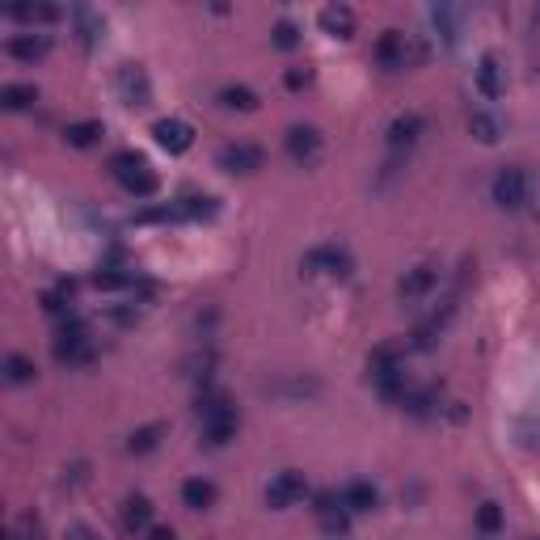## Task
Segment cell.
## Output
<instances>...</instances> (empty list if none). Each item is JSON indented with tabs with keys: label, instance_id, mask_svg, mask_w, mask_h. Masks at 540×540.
I'll return each instance as SVG.
<instances>
[{
	"label": "cell",
	"instance_id": "ac0fdd59",
	"mask_svg": "<svg viewBox=\"0 0 540 540\" xmlns=\"http://www.w3.org/2000/svg\"><path fill=\"white\" fill-rule=\"evenodd\" d=\"M4 51L13 59H22V64H39L51 51V39L47 34H13V39L4 42Z\"/></svg>",
	"mask_w": 540,
	"mask_h": 540
},
{
	"label": "cell",
	"instance_id": "8fae6325",
	"mask_svg": "<svg viewBox=\"0 0 540 540\" xmlns=\"http://www.w3.org/2000/svg\"><path fill=\"white\" fill-rule=\"evenodd\" d=\"M422 131H427V119L418 111L397 114V119L388 123V148H393V153H410L418 139H422Z\"/></svg>",
	"mask_w": 540,
	"mask_h": 540
},
{
	"label": "cell",
	"instance_id": "5b68a950",
	"mask_svg": "<svg viewBox=\"0 0 540 540\" xmlns=\"http://www.w3.org/2000/svg\"><path fill=\"white\" fill-rule=\"evenodd\" d=\"M114 93L123 106H148L153 102V84H148V72L139 68V64H123V68L114 72Z\"/></svg>",
	"mask_w": 540,
	"mask_h": 540
},
{
	"label": "cell",
	"instance_id": "ffe728a7",
	"mask_svg": "<svg viewBox=\"0 0 540 540\" xmlns=\"http://www.w3.org/2000/svg\"><path fill=\"white\" fill-rule=\"evenodd\" d=\"M169 435L165 422H148V427H136L131 435H127V452L131 456H148V452H156L161 447V439Z\"/></svg>",
	"mask_w": 540,
	"mask_h": 540
},
{
	"label": "cell",
	"instance_id": "484cf974",
	"mask_svg": "<svg viewBox=\"0 0 540 540\" xmlns=\"http://www.w3.org/2000/svg\"><path fill=\"white\" fill-rule=\"evenodd\" d=\"M173 203H178L181 220H211L216 216V199H208V194H181Z\"/></svg>",
	"mask_w": 540,
	"mask_h": 540
},
{
	"label": "cell",
	"instance_id": "74e56055",
	"mask_svg": "<svg viewBox=\"0 0 540 540\" xmlns=\"http://www.w3.org/2000/svg\"><path fill=\"white\" fill-rule=\"evenodd\" d=\"M148 540H178V532H173V527H153Z\"/></svg>",
	"mask_w": 540,
	"mask_h": 540
},
{
	"label": "cell",
	"instance_id": "d6986e66",
	"mask_svg": "<svg viewBox=\"0 0 540 540\" xmlns=\"http://www.w3.org/2000/svg\"><path fill=\"white\" fill-rule=\"evenodd\" d=\"M342 507H347L350 515H363V511H376L380 507V494H376V485L372 482H350V485H342Z\"/></svg>",
	"mask_w": 540,
	"mask_h": 540
},
{
	"label": "cell",
	"instance_id": "7c38bea8",
	"mask_svg": "<svg viewBox=\"0 0 540 540\" xmlns=\"http://www.w3.org/2000/svg\"><path fill=\"white\" fill-rule=\"evenodd\" d=\"M477 93H482L485 102H499V97L507 93V68L499 64L494 51H485V56L477 59Z\"/></svg>",
	"mask_w": 540,
	"mask_h": 540
},
{
	"label": "cell",
	"instance_id": "2e32d148",
	"mask_svg": "<svg viewBox=\"0 0 540 540\" xmlns=\"http://www.w3.org/2000/svg\"><path fill=\"white\" fill-rule=\"evenodd\" d=\"M283 144H288V156H291V161H300V165H305V161H313V156L321 153V131H317V127H305V123H300V127H291Z\"/></svg>",
	"mask_w": 540,
	"mask_h": 540
},
{
	"label": "cell",
	"instance_id": "9a60e30c",
	"mask_svg": "<svg viewBox=\"0 0 540 540\" xmlns=\"http://www.w3.org/2000/svg\"><path fill=\"white\" fill-rule=\"evenodd\" d=\"M439 288V270L435 266H414V270H405L397 291H402V300H422L430 291Z\"/></svg>",
	"mask_w": 540,
	"mask_h": 540
},
{
	"label": "cell",
	"instance_id": "ba28073f",
	"mask_svg": "<svg viewBox=\"0 0 540 540\" xmlns=\"http://www.w3.org/2000/svg\"><path fill=\"white\" fill-rule=\"evenodd\" d=\"M313 515H317L321 532H330V536H347L350 532V511L342 507V499H338L333 490H325V494L313 499Z\"/></svg>",
	"mask_w": 540,
	"mask_h": 540
},
{
	"label": "cell",
	"instance_id": "4fadbf2b",
	"mask_svg": "<svg viewBox=\"0 0 540 540\" xmlns=\"http://www.w3.org/2000/svg\"><path fill=\"white\" fill-rule=\"evenodd\" d=\"M376 64L388 72L410 64V39H405L402 30H385V34H380V42H376Z\"/></svg>",
	"mask_w": 540,
	"mask_h": 540
},
{
	"label": "cell",
	"instance_id": "6da1fadb",
	"mask_svg": "<svg viewBox=\"0 0 540 540\" xmlns=\"http://www.w3.org/2000/svg\"><path fill=\"white\" fill-rule=\"evenodd\" d=\"M194 414H199V427H203V444H208V447H224V444H228V439L236 435V427H241V418H236V405L228 402L224 393H216V388H208V393L199 397Z\"/></svg>",
	"mask_w": 540,
	"mask_h": 540
},
{
	"label": "cell",
	"instance_id": "cb8c5ba5",
	"mask_svg": "<svg viewBox=\"0 0 540 540\" xmlns=\"http://www.w3.org/2000/svg\"><path fill=\"white\" fill-rule=\"evenodd\" d=\"M216 102H220L224 111H241V114L258 111V93H253L250 84H224L220 93H216Z\"/></svg>",
	"mask_w": 540,
	"mask_h": 540
},
{
	"label": "cell",
	"instance_id": "7402d4cb",
	"mask_svg": "<svg viewBox=\"0 0 540 540\" xmlns=\"http://www.w3.org/2000/svg\"><path fill=\"white\" fill-rule=\"evenodd\" d=\"M0 372H4V380H9V385H34L39 367H34V359H30V355H22V350H9V355H4V363H0Z\"/></svg>",
	"mask_w": 540,
	"mask_h": 540
},
{
	"label": "cell",
	"instance_id": "1f68e13d",
	"mask_svg": "<svg viewBox=\"0 0 540 540\" xmlns=\"http://www.w3.org/2000/svg\"><path fill=\"white\" fill-rule=\"evenodd\" d=\"M469 131H473V139H482V144H499L502 123L494 119V114L477 111V114H469Z\"/></svg>",
	"mask_w": 540,
	"mask_h": 540
},
{
	"label": "cell",
	"instance_id": "8992f818",
	"mask_svg": "<svg viewBox=\"0 0 540 540\" xmlns=\"http://www.w3.org/2000/svg\"><path fill=\"white\" fill-rule=\"evenodd\" d=\"M305 494H308V482H305V473H296V469L275 473L270 485H266V502H270L275 511H288L296 502H305Z\"/></svg>",
	"mask_w": 540,
	"mask_h": 540
},
{
	"label": "cell",
	"instance_id": "4316f807",
	"mask_svg": "<svg viewBox=\"0 0 540 540\" xmlns=\"http://www.w3.org/2000/svg\"><path fill=\"white\" fill-rule=\"evenodd\" d=\"M93 288L97 291H127V288H136V275H131V270H119V266H97Z\"/></svg>",
	"mask_w": 540,
	"mask_h": 540
},
{
	"label": "cell",
	"instance_id": "836d02e7",
	"mask_svg": "<svg viewBox=\"0 0 540 540\" xmlns=\"http://www.w3.org/2000/svg\"><path fill=\"white\" fill-rule=\"evenodd\" d=\"M430 17H435V26H439V34H444L447 42H456V9H447V4H435L430 9Z\"/></svg>",
	"mask_w": 540,
	"mask_h": 540
},
{
	"label": "cell",
	"instance_id": "44dd1931",
	"mask_svg": "<svg viewBox=\"0 0 540 540\" xmlns=\"http://www.w3.org/2000/svg\"><path fill=\"white\" fill-rule=\"evenodd\" d=\"M123 527L127 532H153V502L144 494H131L123 502Z\"/></svg>",
	"mask_w": 540,
	"mask_h": 540
},
{
	"label": "cell",
	"instance_id": "30bf717a",
	"mask_svg": "<svg viewBox=\"0 0 540 540\" xmlns=\"http://www.w3.org/2000/svg\"><path fill=\"white\" fill-rule=\"evenodd\" d=\"M153 136H156V144H161L169 156H181V153H190L194 127L186 123V119H156V123H153Z\"/></svg>",
	"mask_w": 540,
	"mask_h": 540
},
{
	"label": "cell",
	"instance_id": "4dcf8cb0",
	"mask_svg": "<svg viewBox=\"0 0 540 540\" xmlns=\"http://www.w3.org/2000/svg\"><path fill=\"white\" fill-rule=\"evenodd\" d=\"M402 405H405V410H410L414 418L435 414V405H439V388H410Z\"/></svg>",
	"mask_w": 540,
	"mask_h": 540
},
{
	"label": "cell",
	"instance_id": "d590c367",
	"mask_svg": "<svg viewBox=\"0 0 540 540\" xmlns=\"http://www.w3.org/2000/svg\"><path fill=\"white\" fill-rule=\"evenodd\" d=\"M308 84H313V68H300V64H296V68L283 72V89H291V93H300Z\"/></svg>",
	"mask_w": 540,
	"mask_h": 540
},
{
	"label": "cell",
	"instance_id": "277c9868",
	"mask_svg": "<svg viewBox=\"0 0 540 540\" xmlns=\"http://www.w3.org/2000/svg\"><path fill=\"white\" fill-rule=\"evenodd\" d=\"M216 165L224 173H258L266 165V153L262 144H250V139H233V144H224L220 153H216Z\"/></svg>",
	"mask_w": 540,
	"mask_h": 540
},
{
	"label": "cell",
	"instance_id": "3957f363",
	"mask_svg": "<svg viewBox=\"0 0 540 540\" xmlns=\"http://www.w3.org/2000/svg\"><path fill=\"white\" fill-rule=\"evenodd\" d=\"M56 359L59 363H89L93 359V342H89V325L76 313L68 321H59L56 330Z\"/></svg>",
	"mask_w": 540,
	"mask_h": 540
},
{
	"label": "cell",
	"instance_id": "9c48e42d",
	"mask_svg": "<svg viewBox=\"0 0 540 540\" xmlns=\"http://www.w3.org/2000/svg\"><path fill=\"white\" fill-rule=\"evenodd\" d=\"M305 270H308V275L347 279L350 275V253L342 250V245H317V250L305 253Z\"/></svg>",
	"mask_w": 540,
	"mask_h": 540
},
{
	"label": "cell",
	"instance_id": "f1b7e54d",
	"mask_svg": "<svg viewBox=\"0 0 540 540\" xmlns=\"http://www.w3.org/2000/svg\"><path fill=\"white\" fill-rule=\"evenodd\" d=\"M473 524H477V532H482L485 540H494L502 527H507V519H502L499 502H482V507H477V515H473Z\"/></svg>",
	"mask_w": 540,
	"mask_h": 540
},
{
	"label": "cell",
	"instance_id": "e575fe53",
	"mask_svg": "<svg viewBox=\"0 0 540 540\" xmlns=\"http://www.w3.org/2000/svg\"><path fill=\"white\" fill-rule=\"evenodd\" d=\"M181 367H186L181 376H194V380H208L211 367H216V355H211V350H208V355H190V359L181 363Z\"/></svg>",
	"mask_w": 540,
	"mask_h": 540
},
{
	"label": "cell",
	"instance_id": "83f0119b",
	"mask_svg": "<svg viewBox=\"0 0 540 540\" xmlns=\"http://www.w3.org/2000/svg\"><path fill=\"white\" fill-rule=\"evenodd\" d=\"M4 13L17 17V22H30V26H34V22H39V26H47V22H59V17H64L56 4H9Z\"/></svg>",
	"mask_w": 540,
	"mask_h": 540
},
{
	"label": "cell",
	"instance_id": "d4e9b609",
	"mask_svg": "<svg viewBox=\"0 0 540 540\" xmlns=\"http://www.w3.org/2000/svg\"><path fill=\"white\" fill-rule=\"evenodd\" d=\"M72 26H76V39H81V47H97V39H102V17L93 13V9H84V4H76L72 9Z\"/></svg>",
	"mask_w": 540,
	"mask_h": 540
},
{
	"label": "cell",
	"instance_id": "8d00e7d4",
	"mask_svg": "<svg viewBox=\"0 0 540 540\" xmlns=\"http://www.w3.org/2000/svg\"><path fill=\"white\" fill-rule=\"evenodd\" d=\"M64 540H97V532H93V527H84V524H72Z\"/></svg>",
	"mask_w": 540,
	"mask_h": 540
},
{
	"label": "cell",
	"instance_id": "5bb4252c",
	"mask_svg": "<svg viewBox=\"0 0 540 540\" xmlns=\"http://www.w3.org/2000/svg\"><path fill=\"white\" fill-rule=\"evenodd\" d=\"M355 26H359V17L350 4H325L321 9V30L330 39H355Z\"/></svg>",
	"mask_w": 540,
	"mask_h": 540
},
{
	"label": "cell",
	"instance_id": "603a6c76",
	"mask_svg": "<svg viewBox=\"0 0 540 540\" xmlns=\"http://www.w3.org/2000/svg\"><path fill=\"white\" fill-rule=\"evenodd\" d=\"M102 136H106V123H97V119H81V123H68V127H64V139H68V148H93Z\"/></svg>",
	"mask_w": 540,
	"mask_h": 540
},
{
	"label": "cell",
	"instance_id": "f546056e",
	"mask_svg": "<svg viewBox=\"0 0 540 540\" xmlns=\"http://www.w3.org/2000/svg\"><path fill=\"white\" fill-rule=\"evenodd\" d=\"M34 102H39V89H34V84H4V89H0V106H4V111H30Z\"/></svg>",
	"mask_w": 540,
	"mask_h": 540
},
{
	"label": "cell",
	"instance_id": "7a4b0ae2",
	"mask_svg": "<svg viewBox=\"0 0 540 540\" xmlns=\"http://www.w3.org/2000/svg\"><path fill=\"white\" fill-rule=\"evenodd\" d=\"M111 173L119 178V186H123L127 194H136V199H153L156 194V173L148 169V161L139 153H114L111 156Z\"/></svg>",
	"mask_w": 540,
	"mask_h": 540
},
{
	"label": "cell",
	"instance_id": "d6a6232c",
	"mask_svg": "<svg viewBox=\"0 0 540 540\" xmlns=\"http://www.w3.org/2000/svg\"><path fill=\"white\" fill-rule=\"evenodd\" d=\"M270 42H275L279 51H296V47L305 42V34H300V26H296V22H279V26L270 30Z\"/></svg>",
	"mask_w": 540,
	"mask_h": 540
},
{
	"label": "cell",
	"instance_id": "52a82bcc",
	"mask_svg": "<svg viewBox=\"0 0 540 540\" xmlns=\"http://www.w3.org/2000/svg\"><path fill=\"white\" fill-rule=\"evenodd\" d=\"M490 194H494V203H499L502 211H519L527 203V178H524V169H499L494 173V186H490Z\"/></svg>",
	"mask_w": 540,
	"mask_h": 540
},
{
	"label": "cell",
	"instance_id": "e0dca14e",
	"mask_svg": "<svg viewBox=\"0 0 540 540\" xmlns=\"http://www.w3.org/2000/svg\"><path fill=\"white\" fill-rule=\"evenodd\" d=\"M216 499H220V490H216V482H208V477H186V482H181V507L211 511Z\"/></svg>",
	"mask_w": 540,
	"mask_h": 540
}]
</instances>
